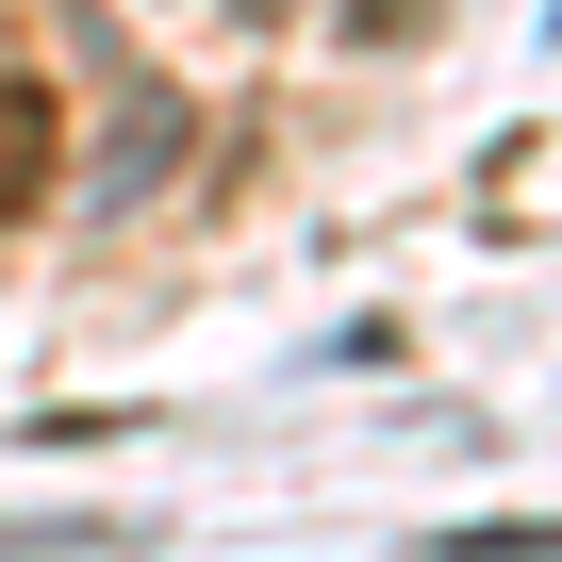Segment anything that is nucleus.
<instances>
[{
  "label": "nucleus",
  "mask_w": 562,
  "mask_h": 562,
  "mask_svg": "<svg viewBox=\"0 0 562 562\" xmlns=\"http://www.w3.org/2000/svg\"><path fill=\"white\" fill-rule=\"evenodd\" d=\"M34 199H50V83L0 67V215H34Z\"/></svg>",
  "instance_id": "1"
},
{
  "label": "nucleus",
  "mask_w": 562,
  "mask_h": 562,
  "mask_svg": "<svg viewBox=\"0 0 562 562\" xmlns=\"http://www.w3.org/2000/svg\"><path fill=\"white\" fill-rule=\"evenodd\" d=\"M133 513H0V562H116Z\"/></svg>",
  "instance_id": "2"
},
{
  "label": "nucleus",
  "mask_w": 562,
  "mask_h": 562,
  "mask_svg": "<svg viewBox=\"0 0 562 562\" xmlns=\"http://www.w3.org/2000/svg\"><path fill=\"white\" fill-rule=\"evenodd\" d=\"M447 562H562V513H480L447 529Z\"/></svg>",
  "instance_id": "3"
}]
</instances>
